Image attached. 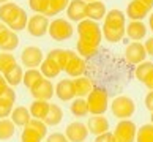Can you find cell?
I'll list each match as a JSON object with an SVG mask.
<instances>
[{
	"instance_id": "1",
	"label": "cell",
	"mask_w": 153,
	"mask_h": 142,
	"mask_svg": "<svg viewBox=\"0 0 153 142\" xmlns=\"http://www.w3.org/2000/svg\"><path fill=\"white\" fill-rule=\"evenodd\" d=\"M77 55L84 60L90 59L96 54L101 41H103V32L98 22L84 19L77 24Z\"/></svg>"
},
{
	"instance_id": "2",
	"label": "cell",
	"mask_w": 153,
	"mask_h": 142,
	"mask_svg": "<svg viewBox=\"0 0 153 142\" xmlns=\"http://www.w3.org/2000/svg\"><path fill=\"white\" fill-rule=\"evenodd\" d=\"M103 36L109 43H120L126 35V14L122 10L107 11L103 22Z\"/></svg>"
},
{
	"instance_id": "3",
	"label": "cell",
	"mask_w": 153,
	"mask_h": 142,
	"mask_svg": "<svg viewBox=\"0 0 153 142\" xmlns=\"http://www.w3.org/2000/svg\"><path fill=\"white\" fill-rule=\"evenodd\" d=\"M0 21L5 25H8L13 32H21L27 28V11L24 8H21L18 3L7 2L3 5H0Z\"/></svg>"
},
{
	"instance_id": "4",
	"label": "cell",
	"mask_w": 153,
	"mask_h": 142,
	"mask_svg": "<svg viewBox=\"0 0 153 142\" xmlns=\"http://www.w3.org/2000/svg\"><path fill=\"white\" fill-rule=\"evenodd\" d=\"M44 138H48V126L43 120L32 118L24 126L21 134V142H41Z\"/></svg>"
},
{
	"instance_id": "5",
	"label": "cell",
	"mask_w": 153,
	"mask_h": 142,
	"mask_svg": "<svg viewBox=\"0 0 153 142\" xmlns=\"http://www.w3.org/2000/svg\"><path fill=\"white\" fill-rule=\"evenodd\" d=\"M111 106V111L112 114L120 118V120H128L129 117L134 115L136 112V103L131 96H126V95H120L114 98V101L109 104Z\"/></svg>"
},
{
	"instance_id": "6",
	"label": "cell",
	"mask_w": 153,
	"mask_h": 142,
	"mask_svg": "<svg viewBox=\"0 0 153 142\" xmlns=\"http://www.w3.org/2000/svg\"><path fill=\"white\" fill-rule=\"evenodd\" d=\"M87 104L92 115H104L109 107V95L104 88H93V92L87 96Z\"/></svg>"
},
{
	"instance_id": "7",
	"label": "cell",
	"mask_w": 153,
	"mask_h": 142,
	"mask_svg": "<svg viewBox=\"0 0 153 142\" xmlns=\"http://www.w3.org/2000/svg\"><path fill=\"white\" fill-rule=\"evenodd\" d=\"M48 33H49V36L52 39H55V41H66V39H70L73 36L74 28H73L70 21L57 18V19L51 21Z\"/></svg>"
},
{
	"instance_id": "8",
	"label": "cell",
	"mask_w": 153,
	"mask_h": 142,
	"mask_svg": "<svg viewBox=\"0 0 153 142\" xmlns=\"http://www.w3.org/2000/svg\"><path fill=\"white\" fill-rule=\"evenodd\" d=\"M137 126L133 120H120L114 129V138L117 142H136Z\"/></svg>"
},
{
	"instance_id": "9",
	"label": "cell",
	"mask_w": 153,
	"mask_h": 142,
	"mask_svg": "<svg viewBox=\"0 0 153 142\" xmlns=\"http://www.w3.org/2000/svg\"><path fill=\"white\" fill-rule=\"evenodd\" d=\"M51 21L46 14H33L27 22V32L35 38H41L48 33Z\"/></svg>"
},
{
	"instance_id": "10",
	"label": "cell",
	"mask_w": 153,
	"mask_h": 142,
	"mask_svg": "<svg viewBox=\"0 0 153 142\" xmlns=\"http://www.w3.org/2000/svg\"><path fill=\"white\" fill-rule=\"evenodd\" d=\"M30 93L35 100H43V101H49L52 96L55 95V85L49 81V79L43 77L41 81H38L33 87L30 88Z\"/></svg>"
},
{
	"instance_id": "11",
	"label": "cell",
	"mask_w": 153,
	"mask_h": 142,
	"mask_svg": "<svg viewBox=\"0 0 153 142\" xmlns=\"http://www.w3.org/2000/svg\"><path fill=\"white\" fill-rule=\"evenodd\" d=\"M44 59H46V57H44L43 51L36 46H27L21 54V62H22V65L27 66V68L41 66Z\"/></svg>"
},
{
	"instance_id": "12",
	"label": "cell",
	"mask_w": 153,
	"mask_h": 142,
	"mask_svg": "<svg viewBox=\"0 0 153 142\" xmlns=\"http://www.w3.org/2000/svg\"><path fill=\"white\" fill-rule=\"evenodd\" d=\"M125 59H126V62L131 65H139V63H142V62H145L147 51L144 48V44L139 43V41L129 43L126 46V49H125Z\"/></svg>"
},
{
	"instance_id": "13",
	"label": "cell",
	"mask_w": 153,
	"mask_h": 142,
	"mask_svg": "<svg viewBox=\"0 0 153 142\" xmlns=\"http://www.w3.org/2000/svg\"><path fill=\"white\" fill-rule=\"evenodd\" d=\"M65 136L70 142H85L88 138V128L82 122H71L65 129Z\"/></svg>"
},
{
	"instance_id": "14",
	"label": "cell",
	"mask_w": 153,
	"mask_h": 142,
	"mask_svg": "<svg viewBox=\"0 0 153 142\" xmlns=\"http://www.w3.org/2000/svg\"><path fill=\"white\" fill-rule=\"evenodd\" d=\"M85 10H87V2H84V0H70V5L66 8V16L70 21L79 24L81 21L87 19Z\"/></svg>"
},
{
	"instance_id": "15",
	"label": "cell",
	"mask_w": 153,
	"mask_h": 142,
	"mask_svg": "<svg viewBox=\"0 0 153 142\" xmlns=\"http://www.w3.org/2000/svg\"><path fill=\"white\" fill-rule=\"evenodd\" d=\"M55 96L62 101H73L76 98V90L73 79H62L55 85Z\"/></svg>"
},
{
	"instance_id": "16",
	"label": "cell",
	"mask_w": 153,
	"mask_h": 142,
	"mask_svg": "<svg viewBox=\"0 0 153 142\" xmlns=\"http://www.w3.org/2000/svg\"><path fill=\"white\" fill-rule=\"evenodd\" d=\"M150 10L152 8H149L140 0H131L126 8V16L131 21H142L144 18H147L150 14Z\"/></svg>"
},
{
	"instance_id": "17",
	"label": "cell",
	"mask_w": 153,
	"mask_h": 142,
	"mask_svg": "<svg viewBox=\"0 0 153 142\" xmlns=\"http://www.w3.org/2000/svg\"><path fill=\"white\" fill-rule=\"evenodd\" d=\"M87 128H88L90 134L100 136V134L109 131V120H107L104 115H93V117L88 118Z\"/></svg>"
},
{
	"instance_id": "18",
	"label": "cell",
	"mask_w": 153,
	"mask_h": 142,
	"mask_svg": "<svg viewBox=\"0 0 153 142\" xmlns=\"http://www.w3.org/2000/svg\"><path fill=\"white\" fill-rule=\"evenodd\" d=\"M85 14H87V19L90 21H104L106 14H107V10H106V5L100 0L96 2H90L87 3V10H85Z\"/></svg>"
},
{
	"instance_id": "19",
	"label": "cell",
	"mask_w": 153,
	"mask_h": 142,
	"mask_svg": "<svg viewBox=\"0 0 153 142\" xmlns=\"http://www.w3.org/2000/svg\"><path fill=\"white\" fill-rule=\"evenodd\" d=\"M74 55H76V52H74V51H71V49H52L46 57L52 59L54 62H57L59 66L62 68V71H65L66 65L70 63V60Z\"/></svg>"
},
{
	"instance_id": "20",
	"label": "cell",
	"mask_w": 153,
	"mask_h": 142,
	"mask_svg": "<svg viewBox=\"0 0 153 142\" xmlns=\"http://www.w3.org/2000/svg\"><path fill=\"white\" fill-rule=\"evenodd\" d=\"M73 82H74V90H76L77 98H85V96H88L90 92H93V88H95L93 81L90 77H85V76L73 79Z\"/></svg>"
},
{
	"instance_id": "21",
	"label": "cell",
	"mask_w": 153,
	"mask_h": 142,
	"mask_svg": "<svg viewBox=\"0 0 153 142\" xmlns=\"http://www.w3.org/2000/svg\"><path fill=\"white\" fill-rule=\"evenodd\" d=\"M85 70H87L85 60H84L82 57H79L77 54L70 60V63H68L66 68H65L66 74H68V76H71V77H81L84 73H85Z\"/></svg>"
},
{
	"instance_id": "22",
	"label": "cell",
	"mask_w": 153,
	"mask_h": 142,
	"mask_svg": "<svg viewBox=\"0 0 153 142\" xmlns=\"http://www.w3.org/2000/svg\"><path fill=\"white\" fill-rule=\"evenodd\" d=\"M126 35L133 41H140L147 35V25L142 21H131L126 25Z\"/></svg>"
},
{
	"instance_id": "23",
	"label": "cell",
	"mask_w": 153,
	"mask_h": 142,
	"mask_svg": "<svg viewBox=\"0 0 153 142\" xmlns=\"http://www.w3.org/2000/svg\"><path fill=\"white\" fill-rule=\"evenodd\" d=\"M51 103L49 101H43V100H33V103L30 104L29 111L32 118H36V120H44L49 112Z\"/></svg>"
},
{
	"instance_id": "24",
	"label": "cell",
	"mask_w": 153,
	"mask_h": 142,
	"mask_svg": "<svg viewBox=\"0 0 153 142\" xmlns=\"http://www.w3.org/2000/svg\"><path fill=\"white\" fill-rule=\"evenodd\" d=\"M30 120H32V115H30V111L27 109V107H24V106L13 107V112H11V122H13L16 126L24 128Z\"/></svg>"
},
{
	"instance_id": "25",
	"label": "cell",
	"mask_w": 153,
	"mask_h": 142,
	"mask_svg": "<svg viewBox=\"0 0 153 142\" xmlns=\"http://www.w3.org/2000/svg\"><path fill=\"white\" fill-rule=\"evenodd\" d=\"M39 71H41V74L46 79H54V77H57L62 73V68L59 66L57 62H54L52 59L46 57V59L43 60L41 66H39Z\"/></svg>"
},
{
	"instance_id": "26",
	"label": "cell",
	"mask_w": 153,
	"mask_h": 142,
	"mask_svg": "<svg viewBox=\"0 0 153 142\" xmlns=\"http://www.w3.org/2000/svg\"><path fill=\"white\" fill-rule=\"evenodd\" d=\"M3 77L7 79V82L10 87H16V85L22 84V77H24V71H22V66H19L16 63L14 66H11L7 73H3Z\"/></svg>"
},
{
	"instance_id": "27",
	"label": "cell",
	"mask_w": 153,
	"mask_h": 142,
	"mask_svg": "<svg viewBox=\"0 0 153 142\" xmlns=\"http://www.w3.org/2000/svg\"><path fill=\"white\" fill-rule=\"evenodd\" d=\"M62 120H63V111H62V107L59 104H51L48 115L43 120L46 123V126H57Z\"/></svg>"
},
{
	"instance_id": "28",
	"label": "cell",
	"mask_w": 153,
	"mask_h": 142,
	"mask_svg": "<svg viewBox=\"0 0 153 142\" xmlns=\"http://www.w3.org/2000/svg\"><path fill=\"white\" fill-rule=\"evenodd\" d=\"M70 111L74 117H87L88 115V104H87V100L84 98H74L70 104Z\"/></svg>"
},
{
	"instance_id": "29",
	"label": "cell",
	"mask_w": 153,
	"mask_h": 142,
	"mask_svg": "<svg viewBox=\"0 0 153 142\" xmlns=\"http://www.w3.org/2000/svg\"><path fill=\"white\" fill-rule=\"evenodd\" d=\"M44 76L41 74V71L36 70V68H27V71H24V77H22V84L25 85L27 88H32L38 81H41Z\"/></svg>"
},
{
	"instance_id": "30",
	"label": "cell",
	"mask_w": 153,
	"mask_h": 142,
	"mask_svg": "<svg viewBox=\"0 0 153 142\" xmlns=\"http://www.w3.org/2000/svg\"><path fill=\"white\" fill-rule=\"evenodd\" d=\"M16 133V125L10 118L0 120V141H10Z\"/></svg>"
},
{
	"instance_id": "31",
	"label": "cell",
	"mask_w": 153,
	"mask_h": 142,
	"mask_svg": "<svg viewBox=\"0 0 153 142\" xmlns=\"http://www.w3.org/2000/svg\"><path fill=\"white\" fill-rule=\"evenodd\" d=\"M136 142H153V123H147L137 128Z\"/></svg>"
},
{
	"instance_id": "32",
	"label": "cell",
	"mask_w": 153,
	"mask_h": 142,
	"mask_svg": "<svg viewBox=\"0 0 153 142\" xmlns=\"http://www.w3.org/2000/svg\"><path fill=\"white\" fill-rule=\"evenodd\" d=\"M70 5V0H49V8L46 16H57L59 13L65 11Z\"/></svg>"
},
{
	"instance_id": "33",
	"label": "cell",
	"mask_w": 153,
	"mask_h": 142,
	"mask_svg": "<svg viewBox=\"0 0 153 142\" xmlns=\"http://www.w3.org/2000/svg\"><path fill=\"white\" fill-rule=\"evenodd\" d=\"M152 71H153V63L152 62H142V63H139L137 66H136L134 74H136V79H137V81H140L144 84V81Z\"/></svg>"
},
{
	"instance_id": "34",
	"label": "cell",
	"mask_w": 153,
	"mask_h": 142,
	"mask_svg": "<svg viewBox=\"0 0 153 142\" xmlns=\"http://www.w3.org/2000/svg\"><path fill=\"white\" fill-rule=\"evenodd\" d=\"M18 46H19V36H18V33H16V32L11 30L8 38L0 44V49H2L3 52H11V51H14Z\"/></svg>"
},
{
	"instance_id": "35",
	"label": "cell",
	"mask_w": 153,
	"mask_h": 142,
	"mask_svg": "<svg viewBox=\"0 0 153 142\" xmlns=\"http://www.w3.org/2000/svg\"><path fill=\"white\" fill-rule=\"evenodd\" d=\"M16 65V59H14V55L13 54H10V52H2L0 54V73H7L11 66H14Z\"/></svg>"
},
{
	"instance_id": "36",
	"label": "cell",
	"mask_w": 153,
	"mask_h": 142,
	"mask_svg": "<svg viewBox=\"0 0 153 142\" xmlns=\"http://www.w3.org/2000/svg\"><path fill=\"white\" fill-rule=\"evenodd\" d=\"M29 8L35 14H46L49 8V0H29Z\"/></svg>"
},
{
	"instance_id": "37",
	"label": "cell",
	"mask_w": 153,
	"mask_h": 142,
	"mask_svg": "<svg viewBox=\"0 0 153 142\" xmlns=\"http://www.w3.org/2000/svg\"><path fill=\"white\" fill-rule=\"evenodd\" d=\"M16 98H18V95H16V92L11 87H8L5 92H2V95H0V103H5V104H11L13 106L16 103Z\"/></svg>"
},
{
	"instance_id": "38",
	"label": "cell",
	"mask_w": 153,
	"mask_h": 142,
	"mask_svg": "<svg viewBox=\"0 0 153 142\" xmlns=\"http://www.w3.org/2000/svg\"><path fill=\"white\" fill-rule=\"evenodd\" d=\"M46 142H70V141H68L66 136L62 134V133H52L46 138Z\"/></svg>"
},
{
	"instance_id": "39",
	"label": "cell",
	"mask_w": 153,
	"mask_h": 142,
	"mask_svg": "<svg viewBox=\"0 0 153 142\" xmlns=\"http://www.w3.org/2000/svg\"><path fill=\"white\" fill-rule=\"evenodd\" d=\"M95 142H117V141H115V138H114V133L107 131V133H103V134L96 136Z\"/></svg>"
},
{
	"instance_id": "40",
	"label": "cell",
	"mask_w": 153,
	"mask_h": 142,
	"mask_svg": "<svg viewBox=\"0 0 153 142\" xmlns=\"http://www.w3.org/2000/svg\"><path fill=\"white\" fill-rule=\"evenodd\" d=\"M11 112H13V106H11V104H5V103H0V120H2V118L10 117Z\"/></svg>"
},
{
	"instance_id": "41",
	"label": "cell",
	"mask_w": 153,
	"mask_h": 142,
	"mask_svg": "<svg viewBox=\"0 0 153 142\" xmlns=\"http://www.w3.org/2000/svg\"><path fill=\"white\" fill-rule=\"evenodd\" d=\"M10 33H11V28L8 25H5L3 22H0V44H2L5 39L8 38Z\"/></svg>"
},
{
	"instance_id": "42",
	"label": "cell",
	"mask_w": 153,
	"mask_h": 142,
	"mask_svg": "<svg viewBox=\"0 0 153 142\" xmlns=\"http://www.w3.org/2000/svg\"><path fill=\"white\" fill-rule=\"evenodd\" d=\"M144 103H145V107H147V109H149L150 112H153V90H150V92L145 95Z\"/></svg>"
},
{
	"instance_id": "43",
	"label": "cell",
	"mask_w": 153,
	"mask_h": 142,
	"mask_svg": "<svg viewBox=\"0 0 153 142\" xmlns=\"http://www.w3.org/2000/svg\"><path fill=\"white\" fill-rule=\"evenodd\" d=\"M144 48H145V51H147V55H152V57H153V36H150V38L144 43Z\"/></svg>"
},
{
	"instance_id": "44",
	"label": "cell",
	"mask_w": 153,
	"mask_h": 142,
	"mask_svg": "<svg viewBox=\"0 0 153 142\" xmlns=\"http://www.w3.org/2000/svg\"><path fill=\"white\" fill-rule=\"evenodd\" d=\"M144 85H145V87L149 88V90H153V71L150 73L149 76H147V79L144 81Z\"/></svg>"
},
{
	"instance_id": "45",
	"label": "cell",
	"mask_w": 153,
	"mask_h": 142,
	"mask_svg": "<svg viewBox=\"0 0 153 142\" xmlns=\"http://www.w3.org/2000/svg\"><path fill=\"white\" fill-rule=\"evenodd\" d=\"M8 87H10V85L7 82V79L3 77V74H0V95H2V92H5Z\"/></svg>"
},
{
	"instance_id": "46",
	"label": "cell",
	"mask_w": 153,
	"mask_h": 142,
	"mask_svg": "<svg viewBox=\"0 0 153 142\" xmlns=\"http://www.w3.org/2000/svg\"><path fill=\"white\" fill-rule=\"evenodd\" d=\"M149 27H150V30L153 32V13L149 16Z\"/></svg>"
},
{
	"instance_id": "47",
	"label": "cell",
	"mask_w": 153,
	"mask_h": 142,
	"mask_svg": "<svg viewBox=\"0 0 153 142\" xmlns=\"http://www.w3.org/2000/svg\"><path fill=\"white\" fill-rule=\"evenodd\" d=\"M142 3H145L149 8H153V0H140Z\"/></svg>"
},
{
	"instance_id": "48",
	"label": "cell",
	"mask_w": 153,
	"mask_h": 142,
	"mask_svg": "<svg viewBox=\"0 0 153 142\" xmlns=\"http://www.w3.org/2000/svg\"><path fill=\"white\" fill-rule=\"evenodd\" d=\"M7 2H10V0H0V5H3V3H7Z\"/></svg>"
},
{
	"instance_id": "49",
	"label": "cell",
	"mask_w": 153,
	"mask_h": 142,
	"mask_svg": "<svg viewBox=\"0 0 153 142\" xmlns=\"http://www.w3.org/2000/svg\"><path fill=\"white\" fill-rule=\"evenodd\" d=\"M84 2H87V3H90V2H96V0H84Z\"/></svg>"
},
{
	"instance_id": "50",
	"label": "cell",
	"mask_w": 153,
	"mask_h": 142,
	"mask_svg": "<svg viewBox=\"0 0 153 142\" xmlns=\"http://www.w3.org/2000/svg\"><path fill=\"white\" fill-rule=\"evenodd\" d=\"M152 123H153V112H152Z\"/></svg>"
}]
</instances>
